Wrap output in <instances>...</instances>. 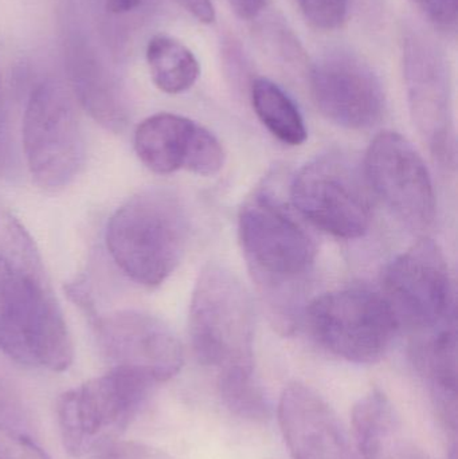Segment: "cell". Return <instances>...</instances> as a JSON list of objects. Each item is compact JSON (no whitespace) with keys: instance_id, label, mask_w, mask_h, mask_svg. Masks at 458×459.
I'll return each mask as SVG.
<instances>
[{"instance_id":"6da1fadb","label":"cell","mask_w":458,"mask_h":459,"mask_svg":"<svg viewBox=\"0 0 458 459\" xmlns=\"http://www.w3.org/2000/svg\"><path fill=\"white\" fill-rule=\"evenodd\" d=\"M239 242L250 274L282 333L293 332L303 310L316 247L307 230L268 194H255L239 212Z\"/></svg>"},{"instance_id":"7a4b0ae2","label":"cell","mask_w":458,"mask_h":459,"mask_svg":"<svg viewBox=\"0 0 458 459\" xmlns=\"http://www.w3.org/2000/svg\"><path fill=\"white\" fill-rule=\"evenodd\" d=\"M188 237L190 217L182 199L167 188H150L112 215L105 242L126 277L156 288L182 261Z\"/></svg>"},{"instance_id":"3957f363","label":"cell","mask_w":458,"mask_h":459,"mask_svg":"<svg viewBox=\"0 0 458 459\" xmlns=\"http://www.w3.org/2000/svg\"><path fill=\"white\" fill-rule=\"evenodd\" d=\"M188 332L199 363L218 377L255 374V315L252 297L228 267H203L191 299Z\"/></svg>"},{"instance_id":"277c9868","label":"cell","mask_w":458,"mask_h":459,"mask_svg":"<svg viewBox=\"0 0 458 459\" xmlns=\"http://www.w3.org/2000/svg\"><path fill=\"white\" fill-rule=\"evenodd\" d=\"M0 351L24 366L64 372L72 337L48 274L24 272L0 256Z\"/></svg>"},{"instance_id":"5b68a950","label":"cell","mask_w":458,"mask_h":459,"mask_svg":"<svg viewBox=\"0 0 458 459\" xmlns=\"http://www.w3.org/2000/svg\"><path fill=\"white\" fill-rule=\"evenodd\" d=\"M159 383L148 372L113 367L62 394L56 420L65 449L82 457L128 428Z\"/></svg>"},{"instance_id":"8992f818","label":"cell","mask_w":458,"mask_h":459,"mask_svg":"<svg viewBox=\"0 0 458 459\" xmlns=\"http://www.w3.org/2000/svg\"><path fill=\"white\" fill-rule=\"evenodd\" d=\"M23 148L34 182L45 190L66 187L85 161V139L74 100L62 83L46 81L30 96Z\"/></svg>"},{"instance_id":"52a82bcc","label":"cell","mask_w":458,"mask_h":459,"mask_svg":"<svg viewBox=\"0 0 458 459\" xmlns=\"http://www.w3.org/2000/svg\"><path fill=\"white\" fill-rule=\"evenodd\" d=\"M306 315L317 342L358 364L381 360L400 329L386 299L366 289L323 294L307 307Z\"/></svg>"},{"instance_id":"ba28073f","label":"cell","mask_w":458,"mask_h":459,"mask_svg":"<svg viewBox=\"0 0 458 459\" xmlns=\"http://www.w3.org/2000/svg\"><path fill=\"white\" fill-rule=\"evenodd\" d=\"M367 182L354 161L325 153L307 163L290 186L293 204L307 221L341 239H358L371 225Z\"/></svg>"},{"instance_id":"9c48e42d","label":"cell","mask_w":458,"mask_h":459,"mask_svg":"<svg viewBox=\"0 0 458 459\" xmlns=\"http://www.w3.org/2000/svg\"><path fill=\"white\" fill-rule=\"evenodd\" d=\"M384 297L401 325L427 332L456 313L445 255L435 240H419L385 270Z\"/></svg>"},{"instance_id":"30bf717a","label":"cell","mask_w":458,"mask_h":459,"mask_svg":"<svg viewBox=\"0 0 458 459\" xmlns=\"http://www.w3.org/2000/svg\"><path fill=\"white\" fill-rule=\"evenodd\" d=\"M368 187L411 229H427L436 217V194L424 159L397 132L378 134L365 159Z\"/></svg>"},{"instance_id":"8fae6325","label":"cell","mask_w":458,"mask_h":459,"mask_svg":"<svg viewBox=\"0 0 458 459\" xmlns=\"http://www.w3.org/2000/svg\"><path fill=\"white\" fill-rule=\"evenodd\" d=\"M94 320L99 345L115 367L142 369L159 385L182 369V344L160 318L137 310H120Z\"/></svg>"},{"instance_id":"7c38bea8","label":"cell","mask_w":458,"mask_h":459,"mask_svg":"<svg viewBox=\"0 0 458 459\" xmlns=\"http://www.w3.org/2000/svg\"><path fill=\"white\" fill-rule=\"evenodd\" d=\"M309 83L317 109L343 128H371L384 116V89L373 70L359 59L325 56L315 64Z\"/></svg>"},{"instance_id":"4fadbf2b","label":"cell","mask_w":458,"mask_h":459,"mask_svg":"<svg viewBox=\"0 0 458 459\" xmlns=\"http://www.w3.org/2000/svg\"><path fill=\"white\" fill-rule=\"evenodd\" d=\"M279 423L293 459H363L333 407L308 385L285 388Z\"/></svg>"},{"instance_id":"5bb4252c","label":"cell","mask_w":458,"mask_h":459,"mask_svg":"<svg viewBox=\"0 0 458 459\" xmlns=\"http://www.w3.org/2000/svg\"><path fill=\"white\" fill-rule=\"evenodd\" d=\"M352 430L363 459H427L382 391H371L358 401L352 409Z\"/></svg>"},{"instance_id":"9a60e30c","label":"cell","mask_w":458,"mask_h":459,"mask_svg":"<svg viewBox=\"0 0 458 459\" xmlns=\"http://www.w3.org/2000/svg\"><path fill=\"white\" fill-rule=\"evenodd\" d=\"M202 126L174 113L145 118L134 132V151L142 163L155 174L187 169Z\"/></svg>"},{"instance_id":"2e32d148","label":"cell","mask_w":458,"mask_h":459,"mask_svg":"<svg viewBox=\"0 0 458 459\" xmlns=\"http://www.w3.org/2000/svg\"><path fill=\"white\" fill-rule=\"evenodd\" d=\"M417 340L413 360L429 383L444 418L456 429L457 420V331L456 313Z\"/></svg>"},{"instance_id":"e0dca14e","label":"cell","mask_w":458,"mask_h":459,"mask_svg":"<svg viewBox=\"0 0 458 459\" xmlns=\"http://www.w3.org/2000/svg\"><path fill=\"white\" fill-rule=\"evenodd\" d=\"M72 81L75 96L93 120L108 131H124L128 112L123 94L96 61L78 59L73 66Z\"/></svg>"},{"instance_id":"ac0fdd59","label":"cell","mask_w":458,"mask_h":459,"mask_svg":"<svg viewBox=\"0 0 458 459\" xmlns=\"http://www.w3.org/2000/svg\"><path fill=\"white\" fill-rule=\"evenodd\" d=\"M0 459H53L35 433L31 415L10 377L0 372Z\"/></svg>"},{"instance_id":"d6986e66","label":"cell","mask_w":458,"mask_h":459,"mask_svg":"<svg viewBox=\"0 0 458 459\" xmlns=\"http://www.w3.org/2000/svg\"><path fill=\"white\" fill-rule=\"evenodd\" d=\"M145 58L153 83L167 94L185 93L193 88L201 74V66L193 51L169 35L151 38Z\"/></svg>"},{"instance_id":"ffe728a7","label":"cell","mask_w":458,"mask_h":459,"mask_svg":"<svg viewBox=\"0 0 458 459\" xmlns=\"http://www.w3.org/2000/svg\"><path fill=\"white\" fill-rule=\"evenodd\" d=\"M253 109L266 129L280 142L288 145H301L307 140L303 116L293 100L268 78L253 81Z\"/></svg>"},{"instance_id":"44dd1931","label":"cell","mask_w":458,"mask_h":459,"mask_svg":"<svg viewBox=\"0 0 458 459\" xmlns=\"http://www.w3.org/2000/svg\"><path fill=\"white\" fill-rule=\"evenodd\" d=\"M0 256L8 264L32 274H46L34 239L11 212L0 210Z\"/></svg>"},{"instance_id":"7402d4cb","label":"cell","mask_w":458,"mask_h":459,"mask_svg":"<svg viewBox=\"0 0 458 459\" xmlns=\"http://www.w3.org/2000/svg\"><path fill=\"white\" fill-rule=\"evenodd\" d=\"M218 387L228 409L238 417L250 420H264L269 417L271 407L255 374L220 377Z\"/></svg>"},{"instance_id":"603a6c76","label":"cell","mask_w":458,"mask_h":459,"mask_svg":"<svg viewBox=\"0 0 458 459\" xmlns=\"http://www.w3.org/2000/svg\"><path fill=\"white\" fill-rule=\"evenodd\" d=\"M307 21L319 30H335L346 22L349 0H298Z\"/></svg>"},{"instance_id":"cb8c5ba5","label":"cell","mask_w":458,"mask_h":459,"mask_svg":"<svg viewBox=\"0 0 458 459\" xmlns=\"http://www.w3.org/2000/svg\"><path fill=\"white\" fill-rule=\"evenodd\" d=\"M97 459H175L148 445L139 442H110L105 445Z\"/></svg>"},{"instance_id":"d4e9b609","label":"cell","mask_w":458,"mask_h":459,"mask_svg":"<svg viewBox=\"0 0 458 459\" xmlns=\"http://www.w3.org/2000/svg\"><path fill=\"white\" fill-rule=\"evenodd\" d=\"M435 26L454 30L457 26L458 0H413Z\"/></svg>"},{"instance_id":"484cf974","label":"cell","mask_w":458,"mask_h":459,"mask_svg":"<svg viewBox=\"0 0 458 459\" xmlns=\"http://www.w3.org/2000/svg\"><path fill=\"white\" fill-rule=\"evenodd\" d=\"M177 2L202 23L210 24L215 21L212 0H177Z\"/></svg>"},{"instance_id":"4316f807","label":"cell","mask_w":458,"mask_h":459,"mask_svg":"<svg viewBox=\"0 0 458 459\" xmlns=\"http://www.w3.org/2000/svg\"><path fill=\"white\" fill-rule=\"evenodd\" d=\"M229 4L238 18L250 21L260 15L265 7V0H229Z\"/></svg>"},{"instance_id":"83f0119b","label":"cell","mask_w":458,"mask_h":459,"mask_svg":"<svg viewBox=\"0 0 458 459\" xmlns=\"http://www.w3.org/2000/svg\"><path fill=\"white\" fill-rule=\"evenodd\" d=\"M13 166V144L8 136L4 118L0 112V175L5 174Z\"/></svg>"},{"instance_id":"f1b7e54d","label":"cell","mask_w":458,"mask_h":459,"mask_svg":"<svg viewBox=\"0 0 458 459\" xmlns=\"http://www.w3.org/2000/svg\"><path fill=\"white\" fill-rule=\"evenodd\" d=\"M142 2L143 0H105V8L109 13L120 15L136 10L142 5Z\"/></svg>"}]
</instances>
